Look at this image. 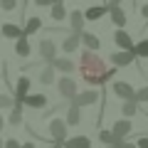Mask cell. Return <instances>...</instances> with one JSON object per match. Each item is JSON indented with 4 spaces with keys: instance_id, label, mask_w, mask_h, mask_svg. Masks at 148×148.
Segmentation results:
<instances>
[{
    "instance_id": "1",
    "label": "cell",
    "mask_w": 148,
    "mask_h": 148,
    "mask_svg": "<svg viewBox=\"0 0 148 148\" xmlns=\"http://www.w3.org/2000/svg\"><path fill=\"white\" fill-rule=\"evenodd\" d=\"M79 72H82V79H84L86 84L99 86V84H104V82H109L111 77L116 74V69H106L104 59L96 52H84L82 54V62H79Z\"/></svg>"
},
{
    "instance_id": "2",
    "label": "cell",
    "mask_w": 148,
    "mask_h": 148,
    "mask_svg": "<svg viewBox=\"0 0 148 148\" xmlns=\"http://www.w3.org/2000/svg\"><path fill=\"white\" fill-rule=\"evenodd\" d=\"M49 136L54 138V143L64 146V143H67V121H62V119H54V121L49 123Z\"/></svg>"
},
{
    "instance_id": "3",
    "label": "cell",
    "mask_w": 148,
    "mask_h": 148,
    "mask_svg": "<svg viewBox=\"0 0 148 148\" xmlns=\"http://www.w3.org/2000/svg\"><path fill=\"white\" fill-rule=\"evenodd\" d=\"M111 91L123 101H136V89H133L128 82H114L111 84Z\"/></svg>"
},
{
    "instance_id": "4",
    "label": "cell",
    "mask_w": 148,
    "mask_h": 148,
    "mask_svg": "<svg viewBox=\"0 0 148 148\" xmlns=\"http://www.w3.org/2000/svg\"><path fill=\"white\" fill-rule=\"evenodd\" d=\"M57 89H59V94L64 96V99H69V101H74L77 99V84H74V79H69V77H62V79L57 82Z\"/></svg>"
},
{
    "instance_id": "5",
    "label": "cell",
    "mask_w": 148,
    "mask_h": 148,
    "mask_svg": "<svg viewBox=\"0 0 148 148\" xmlns=\"http://www.w3.org/2000/svg\"><path fill=\"white\" fill-rule=\"evenodd\" d=\"M114 42H116V47L119 49H123V52H133V40H131V35H128L126 30H116L114 32Z\"/></svg>"
},
{
    "instance_id": "6",
    "label": "cell",
    "mask_w": 148,
    "mask_h": 148,
    "mask_svg": "<svg viewBox=\"0 0 148 148\" xmlns=\"http://www.w3.org/2000/svg\"><path fill=\"white\" fill-rule=\"evenodd\" d=\"M94 101H99V91L86 89V91H82V94H77V99L72 101V106L82 109V106H89V104H94Z\"/></svg>"
},
{
    "instance_id": "7",
    "label": "cell",
    "mask_w": 148,
    "mask_h": 148,
    "mask_svg": "<svg viewBox=\"0 0 148 148\" xmlns=\"http://www.w3.org/2000/svg\"><path fill=\"white\" fill-rule=\"evenodd\" d=\"M133 131V126H131V121L128 119H121V121H116L114 126H111V133L116 136V141H126V136Z\"/></svg>"
},
{
    "instance_id": "8",
    "label": "cell",
    "mask_w": 148,
    "mask_h": 148,
    "mask_svg": "<svg viewBox=\"0 0 148 148\" xmlns=\"http://www.w3.org/2000/svg\"><path fill=\"white\" fill-rule=\"evenodd\" d=\"M40 57H42L45 62H49V64L57 59V47H54L52 40H42V42H40Z\"/></svg>"
},
{
    "instance_id": "9",
    "label": "cell",
    "mask_w": 148,
    "mask_h": 148,
    "mask_svg": "<svg viewBox=\"0 0 148 148\" xmlns=\"http://www.w3.org/2000/svg\"><path fill=\"white\" fill-rule=\"evenodd\" d=\"M30 96V77H20L15 84V99L17 104H25V99Z\"/></svg>"
},
{
    "instance_id": "10",
    "label": "cell",
    "mask_w": 148,
    "mask_h": 148,
    "mask_svg": "<svg viewBox=\"0 0 148 148\" xmlns=\"http://www.w3.org/2000/svg\"><path fill=\"white\" fill-rule=\"evenodd\" d=\"M0 32H3V37H10V40H22L25 37V27L15 25V22H5L0 27Z\"/></svg>"
},
{
    "instance_id": "11",
    "label": "cell",
    "mask_w": 148,
    "mask_h": 148,
    "mask_svg": "<svg viewBox=\"0 0 148 148\" xmlns=\"http://www.w3.org/2000/svg\"><path fill=\"white\" fill-rule=\"evenodd\" d=\"M84 12L82 10H72L69 12V25H72V32H79L82 35V30H84Z\"/></svg>"
},
{
    "instance_id": "12",
    "label": "cell",
    "mask_w": 148,
    "mask_h": 148,
    "mask_svg": "<svg viewBox=\"0 0 148 148\" xmlns=\"http://www.w3.org/2000/svg\"><path fill=\"white\" fill-rule=\"evenodd\" d=\"M133 57H136L133 52H123V49H119V52L111 54V62L116 64V67H128V64L133 62Z\"/></svg>"
},
{
    "instance_id": "13",
    "label": "cell",
    "mask_w": 148,
    "mask_h": 148,
    "mask_svg": "<svg viewBox=\"0 0 148 148\" xmlns=\"http://www.w3.org/2000/svg\"><path fill=\"white\" fill-rule=\"evenodd\" d=\"M79 42H82V35H79V32H72L69 37H64L62 49H64V52H74V49L79 47Z\"/></svg>"
},
{
    "instance_id": "14",
    "label": "cell",
    "mask_w": 148,
    "mask_h": 148,
    "mask_svg": "<svg viewBox=\"0 0 148 148\" xmlns=\"http://www.w3.org/2000/svg\"><path fill=\"white\" fill-rule=\"evenodd\" d=\"M64 148H91V138H86V136H74V138H67Z\"/></svg>"
},
{
    "instance_id": "15",
    "label": "cell",
    "mask_w": 148,
    "mask_h": 148,
    "mask_svg": "<svg viewBox=\"0 0 148 148\" xmlns=\"http://www.w3.org/2000/svg\"><path fill=\"white\" fill-rule=\"evenodd\" d=\"M82 42H84L86 52H94V49H99V47H101L99 37H96V35H91V32H82Z\"/></svg>"
},
{
    "instance_id": "16",
    "label": "cell",
    "mask_w": 148,
    "mask_h": 148,
    "mask_svg": "<svg viewBox=\"0 0 148 148\" xmlns=\"http://www.w3.org/2000/svg\"><path fill=\"white\" fill-rule=\"evenodd\" d=\"M25 106H30V109H42V106H47V96L45 94H30L25 99Z\"/></svg>"
},
{
    "instance_id": "17",
    "label": "cell",
    "mask_w": 148,
    "mask_h": 148,
    "mask_svg": "<svg viewBox=\"0 0 148 148\" xmlns=\"http://www.w3.org/2000/svg\"><path fill=\"white\" fill-rule=\"evenodd\" d=\"M52 67L59 69V72H64V74H69V72L77 69V67H74V62H72V59H67V57H57V59L52 62Z\"/></svg>"
},
{
    "instance_id": "18",
    "label": "cell",
    "mask_w": 148,
    "mask_h": 148,
    "mask_svg": "<svg viewBox=\"0 0 148 148\" xmlns=\"http://www.w3.org/2000/svg\"><path fill=\"white\" fill-rule=\"evenodd\" d=\"M106 12H109V8H104V5H91L89 10L84 12V17H86V20H99V17H104Z\"/></svg>"
},
{
    "instance_id": "19",
    "label": "cell",
    "mask_w": 148,
    "mask_h": 148,
    "mask_svg": "<svg viewBox=\"0 0 148 148\" xmlns=\"http://www.w3.org/2000/svg\"><path fill=\"white\" fill-rule=\"evenodd\" d=\"M109 15H111V20H114V25H116V27L126 25V12H123L121 8H109Z\"/></svg>"
},
{
    "instance_id": "20",
    "label": "cell",
    "mask_w": 148,
    "mask_h": 148,
    "mask_svg": "<svg viewBox=\"0 0 148 148\" xmlns=\"http://www.w3.org/2000/svg\"><path fill=\"white\" fill-rule=\"evenodd\" d=\"M22 106H25V104H17V101H15V106H12V114L8 116V123H10V126L22 123Z\"/></svg>"
},
{
    "instance_id": "21",
    "label": "cell",
    "mask_w": 148,
    "mask_h": 148,
    "mask_svg": "<svg viewBox=\"0 0 148 148\" xmlns=\"http://www.w3.org/2000/svg\"><path fill=\"white\" fill-rule=\"evenodd\" d=\"M42 27V20L40 17H30V20L25 22V37H30V35H35L37 30Z\"/></svg>"
},
{
    "instance_id": "22",
    "label": "cell",
    "mask_w": 148,
    "mask_h": 148,
    "mask_svg": "<svg viewBox=\"0 0 148 148\" xmlns=\"http://www.w3.org/2000/svg\"><path fill=\"white\" fill-rule=\"evenodd\" d=\"M79 121H82V111L77 109V106H69V111H67V126H77Z\"/></svg>"
},
{
    "instance_id": "23",
    "label": "cell",
    "mask_w": 148,
    "mask_h": 148,
    "mask_svg": "<svg viewBox=\"0 0 148 148\" xmlns=\"http://www.w3.org/2000/svg\"><path fill=\"white\" fill-rule=\"evenodd\" d=\"M121 114H123L126 119L136 116V114H138V101H123V106H121Z\"/></svg>"
},
{
    "instance_id": "24",
    "label": "cell",
    "mask_w": 148,
    "mask_h": 148,
    "mask_svg": "<svg viewBox=\"0 0 148 148\" xmlns=\"http://www.w3.org/2000/svg\"><path fill=\"white\" fill-rule=\"evenodd\" d=\"M49 15H52V20H57V22H62L64 17H67V10H64L62 0H59L57 5H52V10H49Z\"/></svg>"
},
{
    "instance_id": "25",
    "label": "cell",
    "mask_w": 148,
    "mask_h": 148,
    "mask_svg": "<svg viewBox=\"0 0 148 148\" xmlns=\"http://www.w3.org/2000/svg\"><path fill=\"white\" fill-rule=\"evenodd\" d=\"M15 54H17V57H27V54H30V42H27V37L17 40V45H15Z\"/></svg>"
},
{
    "instance_id": "26",
    "label": "cell",
    "mask_w": 148,
    "mask_h": 148,
    "mask_svg": "<svg viewBox=\"0 0 148 148\" xmlns=\"http://www.w3.org/2000/svg\"><path fill=\"white\" fill-rule=\"evenodd\" d=\"M40 82H42L45 86L52 84V82H54V67H45L42 72H40Z\"/></svg>"
},
{
    "instance_id": "27",
    "label": "cell",
    "mask_w": 148,
    "mask_h": 148,
    "mask_svg": "<svg viewBox=\"0 0 148 148\" xmlns=\"http://www.w3.org/2000/svg\"><path fill=\"white\" fill-rule=\"evenodd\" d=\"M133 54L136 57H143V59H148V40H141V42L133 47Z\"/></svg>"
},
{
    "instance_id": "28",
    "label": "cell",
    "mask_w": 148,
    "mask_h": 148,
    "mask_svg": "<svg viewBox=\"0 0 148 148\" xmlns=\"http://www.w3.org/2000/svg\"><path fill=\"white\" fill-rule=\"evenodd\" d=\"M99 141L104 143V146H116V136L111 131H99Z\"/></svg>"
},
{
    "instance_id": "29",
    "label": "cell",
    "mask_w": 148,
    "mask_h": 148,
    "mask_svg": "<svg viewBox=\"0 0 148 148\" xmlns=\"http://www.w3.org/2000/svg\"><path fill=\"white\" fill-rule=\"evenodd\" d=\"M136 101H138V104H148V86L136 89Z\"/></svg>"
},
{
    "instance_id": "30",
    "label": "cell",
    "mask_w": 148,
    "mask_h": 148,
    "mask_svg": "<svg viewBox=\"0 0 148 148\" xmlns=\"http://www.w3.org/2000/svg\"><path fill=\"white\" fill-rule=\"evenodd\" d=\"M10 106H15L12 96L10 94H0V109H10Z\"/></svg>"
},
{
    "instance_id": "31",
    "label": "cell",
    "mask_w": 148,
    "mask_h": 148,
    "mask_svg": "<svg viewBox=\"0 0 148 148\" xmlns=\"http://www.w3.org/2000/svg\"><path fill=\"white\" fill-rule=\"evenodd\" d=\"M15 5H17V0H0V8L3 10H15Z\"/></svg>"
},
{
    "instance_id": "32",
    "label": "cell",
    "mask_w": 148,
    "mask_h": 148,
    "mask_svg": "<svg viewBox=\"0 0 148 148\" xmlns=\"http://www.w3.org/2000/svg\"><path fill=\"white\" fill-rule=\"evenodd\" d=\"M59 0H35V5H40V8H52V5H57Z\"/></svg>"
},
{
    "instance_id": "33",
    "label": "cell",
    "mask_w": 148,
    "mask_h": 148,
    "mask_svg": "<svg viewBox=\"0 0 148 148\" xmlns=\"http://www.w3.org/2000/svg\"><path fill=\"white\" fill-rule=\"evenodd\" d=\"M114 148H138V146H136V143H128V141H116Z\"/></svg>"
},
{
    "instance_id": "34",
    "label": "cell",
    "mask_w": 148,
    "mask_h": 148,
    "mask_svg": "<svg viewBox=\"0 0 148 148\" xmlns=\"http://www.w3.org/2000/svg\"><path fill=\"white\" fill-rule=\"evenodd\" d=\"M5 148H22V146L15 141V138H8V141H5Z\"/></svg>"
},
{
    "instance_id": "35",
    "label": "cell",
    "mask_w": 148,
    "mask_h": 148,
    "mask_svg": "<svg viewBox=\"0 0 148 148\" xmlns=\"http://www.w3.org/2000/svg\"><path fill=\"white\" fill-rule=\"evenodd\" d=\"M136 146H138V148H148V136H141V138L136 141Z\"/></svg>"
},
{
    "instance_id": "36",
    "label": "cell",
    "mask_w": 148,
    "mask_h": 148,
    "mask_svg": "<svg viewBox=\"0 0 148 148\" xmlns=\"http://www.w3.org/2000/svg\"><path fill=\"white\" fill-rule=\"evenodd\" d=\"M121 5V0H109V8H119Z\"/></svg>"
},
{
    "instance_id": "37",
    "label": "cell",
    "mask_w": 148,
    "mask_h": 148,
    "mask_svg": "<svg viewBox=\"0 0 148 148\" xmlns=\"http://www.w3.org/2000/svg\"><path fill=\"white\" fill-rule=\"evenodd\" d=\"M141 12H143V17L148 20V5H143V8H141Z\"/></svg>"
},
{
    "instance_id": "38",
    "label": "cell",
    "mask_w": 148,
    "mask_h": 148,
    "mask_svg": "<svg viewBox=\"0 0 148 148\" xmlns=\"http://www.w3.org/2000/svg\"><path fill=\"white\" fill-rule=\"evenodd\" d=\"M22 148H35V143H32V141H27V143H22Z\"/></svg>"
},
{
    "instance_id": "39",
    "label": "cell",
    "mask_w": 148,
    "mask_h": 148,
    "mask_svg": "<svg viewBox=\"0 0 148 148\" xmlns=\"http://www.w3.org/2000/svg\"><path fill=\"white\" fill-rule=\"evenodd\" d=\"M3 126H5V119H3V116H0V131H3Z\"/></svg>"
},
{
    "instance_id": "40",
    "label": "cell",
    "mask_w": 148,
    "mask_h": 148,
    "mask_svg": "<svg viewBox=\"0 0 148 148\" xmlns=\"http://www.w3.org/2000/svg\"><path fill=\"white\" fill-rule=\"evenodd\" d=\"M49 148H64V146H59V143H52V146H49Z\"/></svg>"
},
{
    "instance_id": "41",
    "label": "cell",
    "mask_w": 148,
    "mask_h": 148,
    "mask_svg": "<svg viewBox=\"0 0 148 148\" xmlns=\"http://www.w3.org/2000/svg\"><path fill=\"white\" fill-rule=\"evenodd\" d=\"M0 148H5V143H3V141H0Z\"/></svg>"
},
{
    "instance_id": "42",
    "label": "cell",
    "mask_w": 148,
    "mask_h": 148,
    "mask_svg": "<svg viewBox=\"0 0 148 148\" xmlns=\"http://www.w3.org/2000/svg\"><path fill=\"white\" fill-rule=\"evenodd\" d=\"M104 148H114V146H104Z\"/></svg>"
},
{
    "instance_id": "43",
    "label": "cell",
    "mask_w": 148,
    "mask_h": 148,
    "mask_svg": "<svg viewBox=\"0 0 148 148\" xmlns=\"http://www.w3.org/2000/svg\"><path fill=\"white\" fill-rule=\"evenodd\" d=\"M0 35H3V32H0Z\"/></svg>"
}]
</instances>
